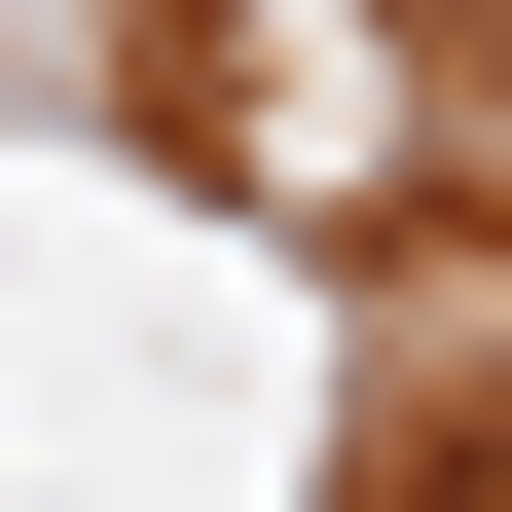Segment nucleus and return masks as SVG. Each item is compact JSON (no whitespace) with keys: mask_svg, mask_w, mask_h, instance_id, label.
Wrapping results in <instances>:
<instances>
[{"mask_svg":"<svg viewBox=\"0 0 512 512\" xmlns=\"http://www.w3.org/2000/svg\"><path fill=\"white\" fill-rule=\"evenodd\" d=\"M476 512H512V476H476Z\"/></svg>","mask_w":512,"mask_h":512,"instance_id":"1","label":"nucleus"}]
</instances>
